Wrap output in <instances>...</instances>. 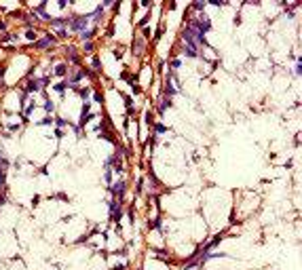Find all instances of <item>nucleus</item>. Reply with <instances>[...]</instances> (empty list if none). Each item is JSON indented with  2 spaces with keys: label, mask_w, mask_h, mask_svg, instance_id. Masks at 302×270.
I'll return each instance as SVG.
<instances>
[{
  "label": "nucleus",
  "mask_w": 302,
  "mask_h": 270,
  "mask_svg": "<svg viewBox=\"0 0 302 270\" xmlns=\"http://www.w3.org/2000/svg\"><path fill=\"white\" fill-rule=\"evenodd\" d=\"M209 2H211L214 7H222V4H226V2H222V0H209Z\"/></svg>",
  "instance_id": "4be33fe9"
},
{
  "label": "nucleus",
  "mask_w": 302,
  "mask_h": 270,
  "mask_svg": "<svg viewBox=\"0 0 302 270\" xmlns=\"http://www.w3.org/2000/svg\"><path fill=\"white\" fill-rule=\"evenodd\" d=\"M4 70H7V65H0V78L4 76Z\"/></svg>",
  "instance_id": "a878e982"
},
{
  "label": "nucleus",
  "mask_w": 302,
  "mask_h": 270,
  "mask_svg": "<svg viewBox=\"0 0 302 270\" xmlns=\"http://www.w3.org/2000/svg\"><path fill=\"white\" fill-rule=\"evenodd\" d=\"M154 131H156V133H165L167 127H165V125H161V122H154Z\"/></svg>",
  "instance_id": "9b49d317"
},
{
  "label": "nucleus",
  "mask_w": 302,
  "mask_h": 270,
  "mask_svg": "<svg viewBox=\"0 0 302 270\" xmlns=\"http://www.w3.org/2000/svg\"><path fill=\"white\" fill-rule=\"evenodd\" d=\"M51 44H55V38L51 34H44V38H40L36 42V49H46V46H51Z\"/></svg>",
  "instance_id": "20e7f679"
},
{
  "label": "nucleus",
  "mask_w": 302,
  "mask_h": 270,
  "mask_svg": "<svg viewBox=\"0 0 302 270\" xmlns=\"http://www.w3.org/2000/svg\"><path fill=\"white\" fill-rule=\"evenodd\" d=\"M42 108H44L46 112H53V110H55V106H53V102H44V106H42Z\"/></svg>",
  "instance_id": "2eb2a0df"
},
{
  "label": "nucleus",
  "mask_w": 302,
  "mask_h": 270,
  "mask_svg": "<svg viewBox=\"0 0 302 270\" xmlns=\"http://www.w3.org/2000/svg\"><path fill=\"white\" fill-rule=\"evenodd\" d=\"M144 120H146V125H150V127L154 125V120H152V112H150V110L144 114Z\"/></svg>",
  "instance_id": "9d476101"
},
{
  "label": "nucleus",
  "mask_w": 302,
  "mask_h": 270,
  "mask_svg": "<svg viewBox=\"0 0 302 270\" xmlns=\"http://www.w3.org/2000/svg\"><path fill=\"white\" fill-rule=\"evenodd\" d=\"M68 72H70V70H68V65H66V63H59V65L55 68V74H57V76H66Z\"/></svg>",
  "instance_id": "423d86ee"
},
{
  "label": "nucleus",
  "mask_w": 302,
  "mask_h": 270,
  "mask_svg": "<svg viewBox=\"0 0 302 270\" xmlns=\"http://www.w3.org/2000/svg\"><path fill=\"white\" fill-rule=\"evenodd\" d=\"M49 85V78H32L26 82V87H23V93H36L40 87H46Z\"/></svg>",
  "instance_id": "f03ea898"
},
{
  "label": "nucleus",
  "mask_w": 302,
  "mask_h": 270,
  "mask_svg": "<svg viewBox=\"0 0 302 270\" xmlns=\"http://www.w3.org/2000/svg\"><path fill=\"white\" fill-rule=\"evenodd\" d=\"M89 15H82V17H72L70 19V28L76 30V32H85V28L89 26Z\"/></svg>",
  "instance_id": "7ed1b4c3"
},
{
  "label": "nucleus",
  "mask_w": 302,
  "mask_h": 270,
  "mask_svg": "<svg viewBox=\"0 0 302 270\" xmlns=\"http://www.w3.org/2000/svg\"><path fill=\"white\" fill-rule=\"evenodd\" d=\"M66 87H70V85H68V82H59V85H55V91H57V93H63Z\"/></svg>",
  "instance_id": "f8f14e48"
},
{
  "label": "nucleus",
  "mask_w": 302,
  "mask_h": 270,
  "mask_svg": "<svg viewBox=\"0 0 302 270\" xmlns=\"http://www.w3.org/2000/svg\"><path fill=\"white\" fill-rule=\"evenodd\" d=\"M192 7H194V11H203L205 9V2H194Z\"/></svg>",
  "instance_id": "6ab92c4d"
},
{
  "label": "nucleus",
  "mask_w": 302,
  "mask_h": 270,
  "mask_svg": "<svg viewBox=\"0 0 302 270\" xmlns=\"http://www.w3.org/2000/svg\"><path fill=\"white\" fill-rule=\"evenodd\" d=\"M93 68H95V70L99 68V57H93Z\"/></svg>",
  "instance_id": "b1692460"
},
{
  "label": "nucleus",
  "mask_w": 302,
  "mask_h": 270,
  "mask_svg": "<svg viewBox=\"0 0 302 270\" xmlns=\"http://www.w3.org/2000/svg\"><path fill=\"white\" fill-rule=\"evenodd\" d=\"M110 192H112V196H114L116 201H123V196H125V192H127V184H125V180L112 182V184H110Z\"/></svg>",
  "instance_id": "f257e3e1"
},
{
  "label": "nucleus",
  "mask_w": 302,
  "mask_h": 270,
  "mask_svg": "<svg viewBox=\"0 0 302 270\" xmlns=\"http://www.w3.org/2000/svg\"><path fill=\"white\" fill-rule=\"evenodd\" d=\"M167 108H171V97H163V99H161V106H158V112L163 114Z\"/></svg>",
  "instance_id": "39448f33"
},
{
  "label": "nucleus",
  "mask_w": 302,
  "mask_h": 270,
  "mask_svg": "<svg viewBox=\"0 0 302 270\" xmlns=\"http://www.w3.org/2000/svg\"><path fill=\"white\" fill-rule=\"evenodd\" d=\"M55 122H57V127H59V129L68 125V120H63V118H55Z\"/></svg>",
  "instance_id": "f3484780"
},
{
  "label": "nucleus",
  "mask_w": 302,
  "mask_h": 270,
  "mask_svg": "<svg viewBox=\"0 0 302 270\" xmlns=\"http://www.w3.org/2000/svg\"><path fill=\"white\" fill-rule=\"evenodd\" d=\"M26 38H28V40H36V32H32V30H28V34H26Z\"/></svg>",
  "instance_id": "aec40b11"
},
{
  "label": "nucleus",
  "mask_w": 302,
  "mask_h": 270,
  "mask_svg": "<svg viewBox=\"0 0 302 270\" xmlns=\"http://www.w3.org/2000/svg\"><path fill=\"white\" fill-rule=\"evenodd\" d=\"M186 55H188V57H197V51H194V49H188V46H186Z\"/></svg>",
  "instance_id": "a211bd4d"
},
{
  "label": "nucleus",
  "mask_w": 302,
  "mask_h": 270,
  "mask_svg": "<svg viewBox=\"0 0 302 270\" xmlns=\"http://www.w3.org/2000/svg\"><path fill=\"white\" fill-rule=\"evenodd\" d=\"M142 49H144V42L142 40H137V44H133V51H137V55L142 53Z\"/></svg>",
  "instance_id": "4468645a"
},
{
  "label": "nucleus",
  "mask_w": 302,
  "mask_h": 270,
  "mask_svg": "<svg viewBox=\"0 0 302 270\" xmlns=\"http://www.w3.org/2000/svg\"><path fill=\"white\" fill-rule=\"evenodd\" d=\"M53 120H55V118H51V116H44V118L40 120V125H51Z\"/></svg>",
  "instance_id": "dca6fc26"
},
{
  "label": "nucleus",
  "mask_w": 302,
  "mask_h": 270,
  "mask_svg": "<svg viewBox=\"0 0 302 270\" xmlns=\"http://www.w3.org/2000/svg\"><path fill=\"white\" fill-rule=\"evenodd\" d=\"M180 65H182L180 59H173V61H171V68H180Z\"/></svg>",
  "instance_id": "5701e85b"
},
{
  "label": "nucleus",
  "mask_w": 302,
  "mask_h": 270,
  "mask_svg": "<svg viewBox=\"0 0 302 270\" xmlns=\"http://www.w3.org/2000/svg\"><path fill=\"white\" fill-rule=\"evenodd\" d=\"M114 57L121 59V57H123V49H116V51H114Z\"/></svg>",
  "instance_id": "412c9836"
},
{
  "label": "nucleus",
  "mask_w": 302,
  "mask_h": 270,
  "mask_svg": "<svg viewBox=\"0 0 302 270\" xmlns=\"http://www.w3.org/2000/svg\"><path fill=\"white\" fill-rule=\"evenodd\" d=\"M4 182H7V171L0 167V188H4Z\"/></svg>",
  "instance_id": "1a4fd4ad"
},
{
  "label": "nucleus",
  "mask_w": 302,
  "mask_h": 270,
  "mask_svg": "<svg viewBox=\"0 0 302 270\" xmlns=\"http://www.w3.org/2000/svg\"><path fill=\"white\" fill-rule=\"evenodd\" d=\"M72 89H76V91H78V95L82 97V99H87V97H89V93H91V89H87V87H85V89H78V87H72Z\"/></svg>",
  "instance_id": "6e6552de"
},
{
  "label": "nucleus",
  "mask_w": 302,
  "mask_h": 270,
  "mask_svg": "<svg viewBox=\"0 0 302 270\" xmlns=\"http://www.w3.org/2000/svg\"><path fill=\"white\" fill-rule=\"evenodd\" d=\"M112 270H125V264H119V266H114Z\"/></svg>",
  "instance_id": "393cba45"
},
{
  "label": "nucleus",
  "mask_w": 302,
  "mask_h": 270,
  "mask_svg": "<svg viewBox=\"0 0 302 270\" xmlns=\"http://www.w3.org/2000/svg\"><path fill=\"white\" fill-rule=\"evenodd\" d=\"M150 228H161V217H154V219H150Z\"/></svg>",
  "instance_id": "ddd939ff"
},
{
  "label": "nucleus",
  "mask_w": 302,
  "mask_h": 270,
  "mask_svg": "<svg viewBox=\"0 0 302 270\" xmlns=\"http://www.w3.org/2000/svg\"><path fill=\"white\" fill-rule=\"evenodd\" d=\"M93 34H95V30H85V32H80V38L89 42V40L93 38Z\"/></svg>",
  "instance_id": "0eeeda50"
}]
</instances>
